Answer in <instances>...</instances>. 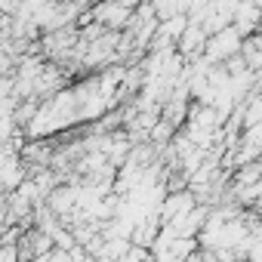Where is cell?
<instances>
[{"label":"cell","instance_id":"obj_1","mask_svg":"<svg viewBox=\"0 0 262 262\" xmlns=\"http://www.w3.org/2000/svg\"><path fill=\"white\" fill-rule=\"evenodd\" d=\"M241 50H244V37L237 34V28H234V25H228V28L216 31V34L207 40L204 59H207L210 65H225V62L237 59V56H241Z\"/></svg>","mask_w":262,"mask_h":262}]
</instances>
